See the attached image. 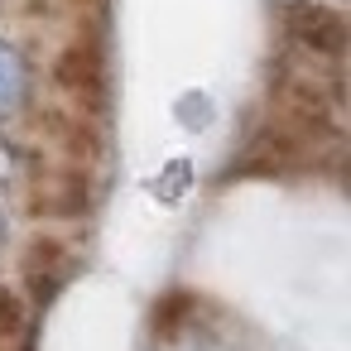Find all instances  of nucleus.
Segmentation results:
<instances>
[{"instance_id":"obj_1","label":"nucleus","mask_w":351,"mask_h":351,"mask_svg":"<svg viewBox=\"0 0 351 351\" xmlns=\"http://www.w3.org/2000/svg\"><path fill=\"white\" fill-rule=\"evenodd\" d=\"M25 97V63L0 44V111H10Z\"/></svg>"}]
</instances>
